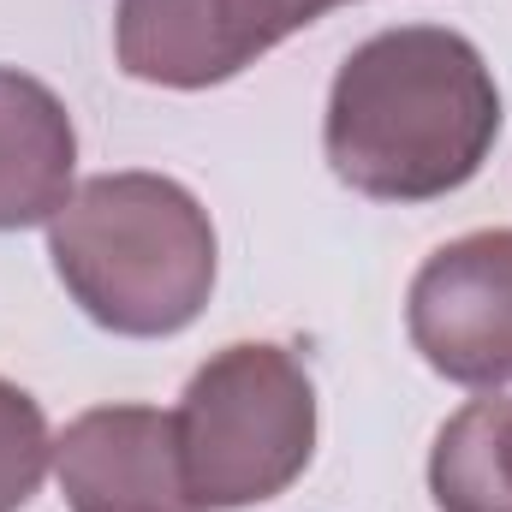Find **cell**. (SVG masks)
I'll return each instance as SVG.
<instances>
[{
	"instance_id": "obj_1",
	"label": "cell",
	"mask_w": 512,
	"mask_h": 512,
	"mask_svg": "<svg viewBox=\"0 0 512 512\" xmlns=\"http://www.w3.org/2000/svg\"><path fill=\"white\" fill-rule=\"evenodd\" d=\"M501 137L483 48L447 24H399L346 54L322 114V155L370 203H435L471 185Z\"/></svg>"
},
{
	"instance_id": "obj_2",
	"label": "cell",
	"mask_w": 512,
	"mask_h": 512,
	"mask_svg": "<svg viewBox=\"0 0 512 512\" xmlns=\"http://www.w3.org/2000/svg\"><path fill=\"white\" fill-rule=\"evenodd\" d=\"M48 256L72 304L120 334H185L215 292V221L167 173H96L48 221Z\"/></svg>"
},
{
	"instance_id": "obj_3",
	"label": "cell",
	"mask_w": 512,
	"mask_h": 512,
	"mask_svg": "<svg viewBox=\"0 0 512 512\" xmlns=\"http://www.w3.org/2000/svg\"><path fill=\"white\" fill-rule=\"evenodd\" d=\"M173 441L197 512L262 507L316 459V382L274 340L221 346L179 393Z\"/></svg>"
},
{
	"instance_id": "obj_4",
	"label": "cell",
	"mask_w": 512,
	"mask_h": 512,
	"mask_svg": "<svg viewBox=\"0 0 512 512\" xmlns=\"http://www.w3.org/2000/svg\"><path fill=\"white\" fill-rule=\"evenodd\" d=\"M417 358L459 387H512V227H483L429 256L405 292Z\"/></svg>"
},
{
	"instance_id": "obj_5",
	"label": "cell",
	"mask_w": 512,
	"mask_h": 512,
	"mask_svg": "<svg viewBox=\"0 0 512 512\" xmlns=\"http://www.w3.org/2000/svg\"><path fill=\"white\" fill-rule=\"evenodd\" d=\"M54 477L72 512H197L173 411L155 405H96L54 441Z\"/></svg>"
},
{
	"instance_id": "obj_6",
	"label": "cell",
	"mask_w": 512,
	"mask_h": 512,
	"mask_svg": "<svg viewBox=\"0 0 512 512\" xmlns=\"http://www.w3.org/2000/svg\"><path fill=\"white\" fill-rule=\"evenodd\" d=\"M78 173V131L66 102L18 72L0 66V233H24V227H48Z\"/></svg>"
},
{
	"instance_id": "obj_7",
	"label": "cell",
	"mask_w": 512,
	"mask_h": 512,
	"mask_svg": "<svg viewBox=\"0 0 512 512\" xmlns=\"http://www.w3.org/2000/svg\"><path fill=\"white\" fill-rule=\"evenodd\" d=\"M114 54L126 78L161 90H209L251 66L221 0H120Z\"/></svg>"
},
{
	"instance_id": "obj_8",
	"label": "cell",
	"mask_w": 512,
	"mask_h": 512,
	"mask_svg": "<svg viewBox=\"0 0 512 512\" xmlns=\"http://www.w3.org/2000/svg\"><path fill=\"white\" fill-rule=\"evenodd\" d=\"M429 495L441 512H512V393H483L441 423Z\"/></svg>"
},
{
	"instance_id": "obj_9",
	"label": "cell",
	"mask_w": 512,
	"mask_h": 512,
	"mask_svg": "<svg viewBox=\"0 0 512 512\" xmlns=\"http://www.w3.org/2000/svg\"><path fill=\"white\" fill-rule=\"evenodd\" d=\"M54 465V435L42 405L0 376V512H24Z\"/></svg>"
},
{
	"instance_id": "obj_10",
	"label": "cell",
	"mask_w": 512,
	"mask_h": 512,
	"mask_svg": "<svg viewBox=\"0 0 512 512\" xmlns=\"http://www.w3.org/2000/svg\"><path fill=\"white\" fill-rule=\"evenodd\" d=\"M221 6H227L233 36L245 42V54L262 60L268 48H280L286 36H298L304 24H316L322 12H334L346 0H221Z\"/></svg>"
}]
</instances>
